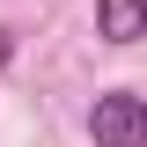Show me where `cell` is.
Here are the masks:
<instances>
[{
  "mask_svg": "<svg viewBox=\"0 0 147 147\" xmlns=\"http://www.w3.org/2000/svg\"><path fill=\"white\" fill-rule=\"evenodd\" d=\"M88 140H96V147H147V96H125V88L96 96Z\"/></svg>",
  "mask_w": 147,
  "mask_h": 147,
  "instance_id": "cell-1",
  "label": "cell"
},
{
  "mask_svg": "<svg viewBox=\"0 0 147 147\" xmlns=\"http://www.w3.org/2000/svg\"><path fill=\"white\" fill-rule=\"evenodd\" d=\"M96 37L140 44V37H147V0H96Z\"/></svg>",
  "mask_w": 147,
  "mask_h": 147,
  "instance_id": "cell-2",
  "label": "cell"
},
{
  "mask_svg": "<svg viewBox=\"0 0 147 147\" xmlns=\"http://www.w3.org/2000/svg\"><path fill=\"white\" fill-rule=\"evenodd\" d=\"M7 52H15V44H7V30H0V66H7Z\"/></svg>",
  "mask_w": 147,
  "mask_h": 147,
  "instance_id": "cell-3",
  "label": "cell"
}]
</instances>
